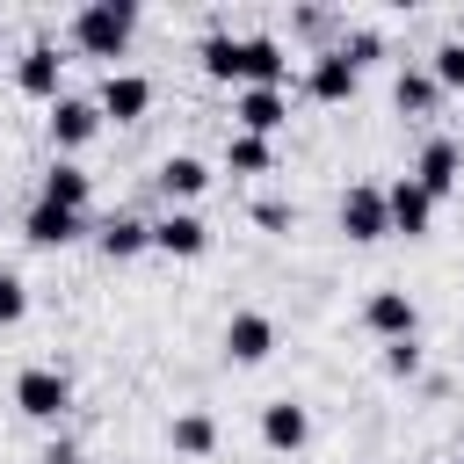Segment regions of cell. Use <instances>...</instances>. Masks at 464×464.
Wrapping results in <instances>:
<instances>
[{"label": "cell", "instance_id": "cell-22", "mask_svg": "<svg viewBox=\"0 0 464 464\" xmlns=\"http://www.w3.org/2000/svg\"><path fill=\"white\" fill-rule=\"evenodd\" d=\"M167 442H174V457H210V450H218V420H210L203 406H188V413L167 420Z\"/></svg>", "mask_w": 464, "mask_h": 464}, {"label": "cell", "instance_id": "cell-2", "mask_svg": "<svg viewBox=\"0 0 464 464\" xmlns=\"http://www.w3.org/2000/svg\"><path fill=\"white\" fill-rule=\"evenodd\" d=\"M130 36H138V0H87V7H72V22H65V44H72L80 58H109V72H116V58L130 51Z\"/></svg>", "mask_w": 464, "mask_h": 464}, {"label": "cell", "instance_id": "cell-16", "mask_svg": "<svg viewBox=\"0 0 464 464\" xmlns=\"http://www.w3.org/2000/svg\"><path fill=\"white\" fill-rule=\"evenodd\" d=\"M94 246H102L109 261H138V254H152V218L109 210V218H94Z\"/></svg>", "mask_w": 464, "mask_h": 464}, {"label": "cell", "instance_id": "cell-4", "mask_svg": "<svg viewBox=\"0 0 464 464\" xmlns=\"http://www.w3.org/2000/svg\"><path fill=\"white\" fill-rule=\"evenodd\" d=\"M334 218H341V232H348L355 246H377V239H392V218H384V188H377V181H348Z\"/></svg>", "mask_w": 464, "mask_h": 464}, {"label": "cell", "instance_id": "cell-30", "mask_svg": "<svg viewBox=\"0 0 464 464\" xmlns=\"http://www.w3.org/2000/svg\"><path fill=\"white\" fill-rule=\"evenodd\" d=\"M450 464H464V457H450Z\"/></svg>", "mask_w": 464, "mask_h": 464}, {"label": "cell", "instance_id": "cell-11", "mask_svg": "<svg viewBox=\"0 0 464 464\" xmlns=\"http://www.w3.org/2000/svg\"><path fill=\"white\" fill-rule=\"evenodd\" d=\"M384 218H392V232L428 239V225H435V196H428L413 174H399V181H384Z\"/></svg>", "mask_w": 464, "mask_h": 464}, {"label": "cell", "instance_id": "cell-26", "mask_svg": "<svg viewBox=\"0 0 464 464\" xmlns=\"http://www.w3.org/2000/svg\"><path fill=\"white\" fill-rule=\"evenodd\" d=\"M246 218H254L261 232H297V203H290V196H254Z\"/></svg>", "mask_w": 464, "mask_h": 464}, {"label": "cell", "instance_id": "cell-14", "mask_svg": "<svg viewBox=\"0 0 464 464\" xmlns=\"http://www.w3.org/2000/svg\"><path fill=\"white\" fill-rule=\"evenodd\" d=\"M362 326H370L377 341H413V334H420V304H413L406 290H370V297H362Z\"/></svg>", "mask_w": 464, "mask_h": 464}, {"label": "cell", "instance_id": "cell-15", "mask_svg": "<svg viewBox=\"0 0 464 464\" xmlns=\"http://www.w3.org/2000/svg\"><path fill=\"white\" fill-rule=\"evenodd\" d=\"M152 188L167 196V210H196V196L210 188V167H203L196 152H167L160 174H152Z\"/></svg>", "mask_w": 464, "mask_h": 464}, {"label": "cell", "instance_id": "cell-9", "mask_svg": "<svg viewBox=\"0 0 464 464\" xmlns=\"http://www.w3.org/2000/svg\"><path fill=\"white\" fill-rule=\"evenodd\" d=\"M44 130H51V145H58V152H80V145L102 130L94 94H58V102H51V116H44Z\"/></svg>", "mask_w": 464, "mask_h": 464}, {"label": "cell", "instance_id": "cell-12", "mask_svg": "<svg viewBox=\"0 0 464 464\" xmlns=\"http://www.w3.org/2000/svg\"><path fill=\"white\" fill-rule=\"evenodd\" d=\"M94 232V218L87 210H58V203H29V218H22V239L29 246H72V239H87Z\"/></svg>", "mask_w": 464, "mask_h": 464}, {"label": "cell", "instance_id": "cell-1", "mask_svg": "<svg viewBox=\"0 0 464 464\" xmlns=\"http://www.w3.org/2000/svg\"><path fill=\"white\" fill-rule=\"evenodd\" d=\"M196 65L210 80H232V87H283L290 80V58L276 36H232V29H203L196 36Z\"/></svg>", "mask_w": 464, "mask_h": 464}, {"label": "cell", "instance_id": "cell-29", "mask_svg": "<svg viewBox=\"0 0 464 464\" xmlns=\"http://www.w3.org/2000/svg\"><path fill=\"white\" fill-rule=\"evenodd\" d=\"M36 464H87V457H80V442H72V435H51V442L36 450Z\"/></svg>", "mask_w": 464, "mask_h": 464}, {"label": "cell", "instance_id": "cell-27", "mask_svg": "<svg viewBox=\"0 0 464 464\" xmlns=\"http://www.w3.org/2000/svg\"><path fill=\"white\" fill-rule=\"evenodd\" d=\"M29 319V283L14 268H0V326H22Z\"/></svg>", "mask_w": 464, "mask_h": 464}, {"label": "cell", "instance_id": "cell-5", "mask_svg": "<svg viewBox=\"0 0 464 464\" xmlns=\"http://www.w3.org/2000/svg\"><path fill=\"white\" fill-rule=\"evenodd\" d=\"M283 123H290V87H239V94H232V130L276 145Z\"/></svg>", "mask_w": 464, "mask_h": 464}, {"label": "cell", "instance_id": "cell-21", "mask_svg": "<svg viewBox=\"0 0 464 464\" xmlns=\"http://www.w3.org/2000/svg\"><path fill=\"white\" fill-rule=\"evenodd\" d=\"M225 174H239V181L276 174V145L268 138H246V130H225Z\"/></svg>", "mask_w": 464, "mask_h": 464}, {"label": "cell", "instance_id": "cell-8", "mask_svg": "<svg viewBox=\"0 0 464 464\" xmlns=\"http://www.w3.org/2000/svg\"><path fill=\"white\" fill-rule=\"evenodd\" d=\"M94 109H102V123H109V116H116V123H138V116L152 109V80H145V72H130V65H116V72H102Z\"/></svg>", "mask_w": 464, "mask_h": 464}, {"label": "cell", "instance_id": "cell-3", "mask_svg": "<svg viewBox=\"0 0 464 464\" xmlns=\"http://www.w3.org/2000/svg\"><path fill=\"white\" fill-rule=\"evenodd\" d=\"M14 406H22L29 420L58 428V420L72 413V377H65V370H51V362H29V370L14 377Z\"/></svg>", "mask_w": 464, "mask_h": 464}, {"label": "cell", "instance_id": "cell-10", "mask_svg": "<svg viewBox=\"0 0 464 464\" xmlns=\"http://www.w3.org/2000/svg\"><path fill=\"white\" fill-rule=\"evenodd\" d=\"M413 181H420L435 203L457 196V188H464V145H457V138H428L420 160H413Z\"/></svg>", "mask_w": 464, "mask_h": 464}, {"label": "cell", "instance_id": "cell-17", "mask_svg": "<svg viewBox=\"0 0 464 464\" xmlns=\"http://www.w3.org/2000/svg\"><path fill=\"white\" fill-rule=\"evenodd\" d=\"M225 355H232L239 370L268 362V355H276V319H268V312H232V319H225Z\"/></svg>", "mask_w": 464, "mask_h": 464}, {"label": "cell", "instance_id": "cell-6", "mask_svg": "<svg viewBox=\"0 0 464 464\" xmlns=\"http://www.w3.org/2000/svg\"><path fill=\"white\" fill-rule=\"evenodd\" d=\"M14 87H22L29 102H44V109L65 94V58H58V44H51V36H36V44L14 58Z\"/></svg>", "mask_w": 464, "mask_h": 464}, {"label": "cell", "instance_id": "cell-23", "mask_svg": "<svg viewBox=\"0 0 464 464\" xmlns=\"http://www.w3.org/2000/svg\"><path fill=\"white\" fill-rule=\"evenodd\" d=\"M290 29H297L312 51H326V44H341L348 14H341V7H319V0H304V7H290Z\"/></svg>", "mask_w": 464, "mask_h": 464}, {"label": "cell", "instance_id": "cell-28", "mask_svg": "<svg viewBox=\"0 0 464 464\" xmlns=\"http://www.w3.org/2000/svg\"><path fill=\"white\" fill-rule=\"evenodd\" d=\"M384 377L413 384V377H420V341H384Z\"/></svg>", "mask_w": 464, "mask_h": 464}, {"label": "cell", "instance_id": "cell-7", "mask_svg": "<svg viewBox=\"0 0 464 464\" xmlns=\"http://www.w3.org/2000/svg\"><path fill=\"white\" fill-rule=\"evenodd\" d=\"M355 87H362V72L341 58V44H326V51H312V58H304V94H312V102L341 109V102H355Z\"/></svg>", "mask_w": 464, "mask_h": 464}, {"label": "cell", "instance_id": "cell-20", "mask_svg": "<svg viewBox=\"0 0 464 464\" xmlns=\"http://www.w3.org/2000/svg\"><path fill=\"white\" fill-rule=\"evenodd\" d=\"M392 109H399V116H435V109H442L435 72H428V65H399V72H392Z\"/></svg>", "mask_w": 464, "mask_h": 464}, {"label": "cell", "instance_id": "cell-18", "mask_svg": "<svg viewBox=\"0 0 464 464\" xmlns=\"http://www.w3.org/2000/svg\"><path fill=\"white\" fill-rule=\"evenodd\" d=\"M261 442H268L276 457H297V450L312 442V413H304L297 399H268V406H261Z\"/></svg>", "mask_w": 464, "mask_h": 464}, {"label": "cell", "instance_id": "cell-19", "mask_svg": "<svg viewBox=\"0 0 464 464\" xmlns=\"http://www.w3.org/2000/svg\"><path fill=\"white\" fill-rule=\"evenodd\" d=\"M36 196H44V203H58V210H87V203H94V174H87L80 160H51Z\"/></svg>", "mask_w": 464, "mask_h": 464}, {"label": "cell", "instance_id": "cell-25", "mask_svg": "<svg viewBox=\"0 0 464 464\" xmlns=\"http://www.w3.org/2000/svg\"><path fill=\"white\" fill-rule=\"evenodd\" d=\"M428 72H435V87L450 94V87H464V36H442L435 51H428Z\"/></svg>", "mask_w": 464, "mask_h": 464}, {"label": "cell", "instance_id": "cell-24", "mask_svg": "<svg viewBox=\"0 0 464 464\" xmlns=\"http://www.w3.org/2000/svg\"><path fill=\"white\" fill-rule=\"evenodd\" d=\"M341 58H348L355 72H370V65L384 58V29H370V22H348V29H341Z\"/></svg>", "mask_w": 464, "mask_h": 464}, {"label": "cell", "instance_id": "cell-13", "mask_svg": "<svg viewBox=\"0 0 464 464\" xmlns=\"http://www.w3.org/2000/svg\"><path fill=\"white\" fill-rule=\"evenodd\" d=\"M152 254L196 261V254H210V225H203L196 210H160V218H152Z\"/></svg>", "mask_w": 464, "mask_h": 464}]
</instances>
